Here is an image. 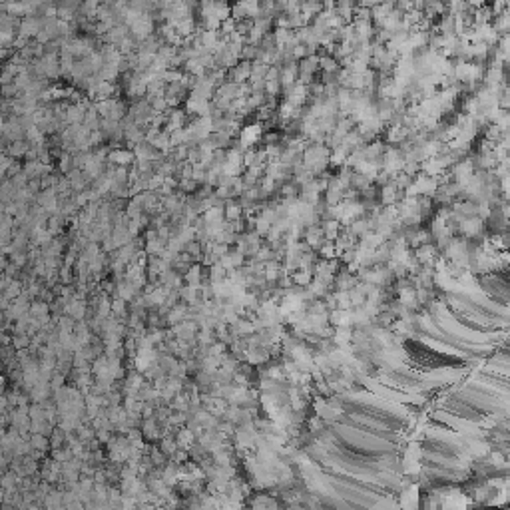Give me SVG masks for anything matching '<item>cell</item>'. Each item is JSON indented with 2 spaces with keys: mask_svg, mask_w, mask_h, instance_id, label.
Instances as JSON below:
<instances>
[{
  "mask_svg": "<svg viewBox=\"0 0 510 510\" xmlns=\"http://www.w3.org/2000/svg\"><path fill=\"white\" fill-rule=\"evenodd\" d=\"M333 409L343 411L349 415L361 417V419L375 420L383 424L389 431H395L401 435L407 427V415L401 409L391 401H385L381 397H373V395H361V397H339L331 402Z\"/></svg>",
  "mask_w": 510,
  "mask_h": 510,
  "instance_id": "6da1fadb",
  "label": "cell"
},
{
  "mask_svg": "<svg viewBox=\"0 0 510 510\" xmlns=\"http://www.w3.org/2000/svg\"><path fill=\"white\" fill-rule=\"evenodd\" d=\"M409 361L420 371H437V369H451L462 365V359H458L455 353H440L435 351L422 341H407L405 343Z\"/></svg>",
  "mask_w": 510,
  "mask_h": 510,
  "instance_id": "7a4b0ae2",
  "label": "cell"
},
{
  "mask_svg": "<svg viewBox=\"0 0 510 510\" xmlns=\"http://www.w3.org/2000/svg\"><path fill=\"white\" fill-rule=\"evenodd\" d=\"M420 449H422L424 456L444 458V460H453V462H462V456H464V449L460 442L447 437H437V435H427Z\"/></svg>",
  "mask_w": 510,
  "mask_h": 510,
  "instance_id": "3957f363",
  "label": "cell"
},
{
  "mask_svg": "<svg viewBox=\"0 0 510 510\" xmlns=\"http://www.w3.org/2000/svg\"><path fill=\"white\" fill-rule=\"evenodd\" d=\"M476 283H478L482 295L486 299H491L492 303L502 305V307H510V283L502 281L498 275L494 273L478 275Z\"/></svg>",
  "mask_w": 510,
  "mask_h": 510,
  "instance_id": "277c9868",
  "label": "cell"
},
{
  "mask_svg": "<svg viewBox=\"0 0 510 510\" xmlns=\"http://www.w3.org/2000/svg\"><path fill=\"white\" fill-rule=\"evenodd\" d=\"M474 381L484 383V385H488L492 389H498V391L510 395V377L504 375V373H496V371H491V369L484 367V369L478 371V375H476Z\"/></svg>",
  "mask_w": 510,
  "mask_h": 510,
  "instance_id": "5b68a950",
  "label": "cell"
},
{
  "mask_svg": "<svg viewBox=\"0 0 510 510\" xmlns=\"http://www.w3.org/2000/svg\"><path fill=\"white\" fill-rule=\"evenodd\" d=\"M504 343H510V335L506 337V339H504Z\"/></svg>",
  "mask_w": 510,
  "mask_h": 510,
  "instance_id": "8992f818",
  "label": "cell"
}]
</instances>
